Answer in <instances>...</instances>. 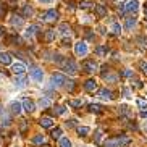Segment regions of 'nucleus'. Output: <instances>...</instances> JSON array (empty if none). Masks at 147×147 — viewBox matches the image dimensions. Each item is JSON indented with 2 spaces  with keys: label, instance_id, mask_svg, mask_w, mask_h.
<instances>
[{
  "label": "nucleus",
  "instance_id": "obj_21",
  "mask_svg": "<svg viewBox=\"0 0 147 147\" xmlns=\"http://www.w3.org/2000/svg\"><path fill=\"white\" fill-rule=\"evenodd\" d=\"M107 53H108L107 45H99V47H95V55L97 57H105Z\"/></svg>",
  "mask_w": 147,
  "mask_h": 147
},
{
  "label": "nucleus",
  "instance_id": "obj_46",
  "mask_svg": "<svg viewBox=\"0 0 147 147\" xmlns=\"http://www.w3.org/2000/svg\"><path fill=\"white\" fill-rule=\"evenodd\" d=\"M69 44H71V40H69V37H68V39H63V45H69Z\"/></svg>",
  "mask_w": 147,
  "mask_h": 147
},
{
  "label": "nucleus",
  "instance_id": "obj_33",
  "mask_svg": "<svg viewBox=\"0 0 147 147\" xmlns=\"http://www.w3.org/2000/svg\"><path fill=\"white\" fill-rule=\"evenodd\" d=\"M65 112H66L65 105H57V107H55V113H57V115H63Z\"/></svg>",
  "mask_w": 147,
  "mask_h": 147
},
{
  "label": "nucleus",
  "instance_id": "obj_45",
  "mask_svg": "<svg viewBox=\"0 0 147 147\" xmlns=\"http://www.w3.org/2000/svg\"><path fill=\"white\" fill-rule=\"evenodd\" d=\"M3 15H5V7L0 5V16H3Z\"/></svg>",
  "mask_w": 147,
  "mask_h": 147
},
{
  "label": "nucleus",
  "instance_id": "obj_1",
  "mask_svg": "<svg viewBox=\"0 0 147 147\" xmlns=\"http://www.w3.org/2000/svg\"><path fill=\"white\" fill-rule=\"evenodd\" d=\"M131 144V138L128 136H117V138L107 139L104 142V147H126Z\"/></svg>",
  "mask_w": 147,
  "mask_h": 147
},
{
  "label": "nucleus",
  "instance_id": "obj_49",
  "mask_svg": "<svg viewBox=\"0 0 147 147\" xmlns=\"http://www.w3.org/2000/svg\"><path fill=\"white\" fill-rule=\"evenodd\" d=\"M39 2H42V3H50V2H53V0H39Z\"/></svg>",
  "mask_w": 147,
  "mask_h": 147
},
{
  "label": "nucleus",
  "instance_id": "obj_24",
  "mask_svg": "<svg viewBox=\"0 0 147 147\" xmlns=\"http://www.w3.org/2000/svg\"><path fill=\"white\" fill-rule=\"evenodd\" d=\"M69 29H71V28H69L68 23H61L60 28H58V31H60L63 36H68V34H69Z\"/></svg>",
  "mask_w": 147,
  "mask_h": 147
},
{
  "label": "nucleus",
  "instance_id": "obj_39",
  "mask_svg": "<svg viewBox=\"0 0 147 147\" xmlns=\"http://www.w3.org/2000/svg\"><path fill=\"white\" fill-rule=\"evenodd\" d=\"M100 139H102V131H97L95 133V144H100Z\"/></svg>",
  "mask_w": 147,
  "mask_h": 147
},
{
  "label": "nucleus",
  "instance_id": "obj_37",
  "mask_svg": "<svg viewBox=\"0 0 147 147\" xmlns=\"http://www.w3.org/2000/svg\"><path fill=\"white\" fill-rule=\"evenodd\" d=\"M121 76H123V78H129V76H133V71H131V69H123V71H121Z\"/></svg>",
  "mask_w": 147,
  "mask_h": 147
},
{
  "label": "nucleus",
  "instance_id": "obj_4",
  "mask_svg": "<svg viewBox=\"0 0 147 147\" xmlns=\"http://www.w3.org/2000/svg\"><path fill=\"white\" fill-rule=\"evenodd\" d=\"M58 16H60V15H58L57 10H47V11L40 16V20H42V21H47V23H53V21L58 20Z\"/></svg>",
  "mask_w": 147,
  "mask_h": 147
},
{
  "label": "nucleus",
  "instance_id": "obj_41",
  "mask_svg": "<svg viewBox=\"0 0 147 147\" xmlns=\"http://www.w3.org/2000/svg\"><path fill=\"white\" fill-rule=\"evenodd\" d=\"M120 113H121V115H128V107H126V105H121V107H120Z\"/></svg>",
  "mask_w": 147,
  "mask_h": 147
},
{
  "label": "nucleus",
  "instance_id": "obj_43",
  "mask_svg": "<svg viewBox=\"0 0 147 147\" xmlns=\"http://www.w3.org/2000/svg\"><path fill=\"white\" fill-rule=\"evenodd\" d=\"M74 125H76V120H74V118H71V120L66 121V126H68V128H71V126H74Z\"/></svg>",
  "mask_w": 147,
  "mask_h": 147
},
{
  "label": "nucleus",
  "instance_id": "obj_48",
  "mask_svg": "<svg viewBox=\"0 0 147 147\" xmlns=\"http://www.w3.org/2000/svg\"><path fill=\"white\" fill-rule=\"evenodd\" d=\"M144 15H146V20H147V3L144 5Z\"/></svg>",
  "mask_w": 147,
  "mask_h": 147
},
{
  "label": "nucleus",
  "instance_id": "obj_38",
  "mask_svg": "<svg viewBox=\"0 0 147 147\" xmlns=\"http://www.w3.org/2000/svg\"><path fill=\"white\" fill-rule=\"evenodd\" d=\"M138 105L141 108H147V100L146 99H138Z\"/></svg>",
  "mask_w": 147,
  "mask_h": 147
},
{
  "label": "nucleus",
  "instance_id": "obj_18",
  "mask_svg": "<svg viewBox=\"0 0 147 147\" xmlns=\"http://www.w3.org/2000/svg\"><path fill=\"white\" fill-rule=\"evenodd\" d=\"M11 26H15V28L23 26V16L21 15H13V16H11Z\"/></svg>",
  "mask_w": 147,
  "mask_h": 147
},
{
  "label": "nucleus",
  "instance_id": "obj_8",
  "mask_svg": "<svg viewBox=\"0 0 147 147\" xmlns=\"http://www.w3.org/2000/svg\"><path fill=\"white\" fill-rule=\"evenodd\" d=\"M24 71H26V65H24V63H21V61H16V63H13V65H11V73L16 74V76L24 74Z\"/></svg>",
  "mask_w": 147,
  "mask_h": 147
},
{
  "label": "nucleus",
  "instance_id": "obj_34",
  "mask_svg": "<svg viewBox=\"0 0 147 147\" xmlns=\"http://www.w3.org/2000/svg\"><path fill=\"white\" fill-rule=\"evenodd\" d=\"M139 68H141V71H142L144 74H147V60L141 61V63H139Z\"/></svg>",
  "mask_w": 147,
  "mask_h": 147
},
{
  "label": "nucleus",
  "instance_id": "obj_10",
  "mask_svg": "<svg viewBox=\"0 0 147 147\" xmlns=\"http://www.w3.org/2000/svg\"><path fill=\"white\" fill-rule=\"evenodd\" d=\"M21 108H24L28 113H32L36 110V105H34V102L31 99H24L23 100V104H21Z\"/></svg>",
  "mask_w": 147,
  "mask_h": 147
},
{
  "label": "nucleus",
  "instance_id": "obj_5",
  "mask_svg": "<svg viewBox=\"0 0 147 147\" xmlns=\"http://www.w3.org/2000/svg\"><path fill=\"white\" fill-rule=\"evenodd\" d=\"M82 69H84L86 73L91 74V73H95V71L99 69V65H97L94 60H84L82 61Z\"/></svg>",
  "mask_w": 147,
  "mask_h": 147
},
{
  "label": "nucleus",
  "instance_id": "obj_20",
  "mask_svg": "<svg viewBox=\"0 0 147 147\" xmlns=\"http://www.w3.org/2000/svg\"><path fill=\"white\" fill-rule=\"evenodd\" d=\"M37 105H39L40 108H49L50 105H52V100L49 99V97H40L39 102H37Z\"/></svg>",
  "mask_w": 147,
  "mask_h": 147
},
{
  "label": "nucleus",
  "instance_id": "obj_9",
  "mask_svg": "<svg viewBox=\"0 0 147 147\" xmlns=\"http://www.w3.org/2000/svg\"><path fill=\"white\" fill-rule=\"evenodd\" d=\"M97 95H99L100 99H104V100H112L113 99V92L110 91V89H107V87L97 89Z\"/></svg>",
  "mask_w": 147,
  "mask_h": 147
},
{
  "label": "nucleus",
  "instance_id": "obj_13",
  "mask_svg": "<svg viewBox=\"0 0 147 147\" xmlns=\"http://www.w3.org/2000/svg\"><path fill=\"white\" fill-rule=\"evenodd\" d=\"M11 53L8 52H2L0 53V65H11Z\"/></svg>",
  "mask_w": 147,
  "mask_h": 147
},
{
  "label": "nucleus",
  "instance_id": "obj_19",
  "mask_svg": "<svg viewBox=\"0 0 147 147\" xmlns=\"http://www.w3.org/2000/svg\"><path fill=\"white\" fill-rule=\"evenodd\" d=\"M136 23H138V20H136V18L134 16H129V18H126V21H125V28L128 31H131L133 29L134 26H136Z\"/></svg>",
  "mask_w": 147,
  "mask_h": 147
},
{
  "label": "nucleus",
  "instance_id": "obj_25",
  "mask_svg": "<svg viewBox=\"0 0 147 147\" xmlns=\"http://www.w3.org/2000/svg\"><path fill=\"white\" fill-rule=\"evenodd\" d=\"M55 29H47L45 31V40H47V42H52L53 39H55Z\"/></svg>",
  "mask_w": 147,
  "mask_h": 147
},
{
  "label": "nucleus",
  "instance_id": "obj_52",
  "mask_svg": "<svg viewBox=\"0 0 147 147\" xmlns=\"http://www.w3.org/2000/svg\"><path fill=\"white\" fill-rule=\"evenodd\" d=\"M117 2H118V0H117Z\"/></svg>",
  "mask_w": 147,
  "mask_h": 147
},
{
  "label": "nucleus",
  "instance_id": "obj_7",
  "mask_svg": "<svg viewBox=\"0 0 147 147\" xmlns=\"http://www.w3.org/2000/svg\"><path fill=\"white\" fill-rule=\"evenodd\" d=\"M74 53L78 57H86L87 55V44L79 40V42L74 44Z\"/></svg>",
  "mask_w": 147,
  "mask_h": 147
},
{
  "label": "nucleus",
  "instance_id": "obj_17",
  "mask_svg": "<svg viewBox=\"0 0 147 147\" xmlns=\"http://www.w3.org/2000/svg\"><path fill=\"white\" fill-rule=\"evenodd\" d=\"M10 112L13 113V115H20V113H21V104L16 102V100L11 102V104H10Z\"/></svg>",
  "mask_w": 147,
  "mask_h": 147
},
{
  "label": "nucleus",
  "instance_id": "obj_23",
  "mask_svg": "<svg viewBox=\"0 0 147 147\" xmlns=\"http://www.w3.org/2000/svg\"><path fill=\"white\" fill-rule=\"evenodd\" d=\"M78 134L79 136H82V138H84V136H87V134L91 133V128H89V126H78Z\"/></svg>",
  "mask_w": 147,
  "mask_h": 147
},
{
  "label": "nucleus",
  "instance_id": "obj_28",
  "mask_svg": "<svg viewBox=\"0 0 147 147\" xmlns=\"http://www.w3.org/2000/svg\"><path fill=\"white\" fill-rule=\"evenodd\" d=\"M84 105V100L82 99H78V100H69V107H73V108H79Z\"/></svg>",
  "mask_w": 147,
  "mask_h": 147
},
{
  "label": "nucleus",
  "instance_id": "obj_44",
  "mask_svg": "<svg viewBox=\"0 0 147 147\" xmlns=\"http://www.w3.org/2000/svg\"><path fill=\"white\" fill-rule=\"evenodd\" d=\"M123 94H125V97H131V92H129V89H128V87H125V89H123Z\"/></svg>",
  "mask_w": 147,
  "mask_h": 147
},
{
  "label": "nucleus",
  "instance_id": "obj_3",
  "mask_svg": "<svg viewBox=\"0 0 147 147\" xmlns=\"http://www.w3.org/2000/svg\"><path fill=\"white\" fill-rule=\"evenodd\" d=\"M50 81H52V87H61L66 84V76L61 73H53Z\"/></svg>",
  "mask_w": 147,
  "mask_h": 147
},
{
  "label": "nucleus",
  "instance_id": "obj_11",
  "mask_svg": "<svg viewBox=\"0 0 147 147\" xmlns=\"http://www.w3.org/2000/svg\"><path fill=\"white\" fill-rule=\"evenodd\" d=\"M31 78L40 82L44 79V71L40 68H32V69H31Z\"/></svg>",
  "mask_w": 147,
  "mask_h": 147
},
{
  "label": "nucleus",
  "instance_id": "obj_47",
  "mask_svg": "<svg viewBox=\"0 0 147 147\" xmlns=\"http://www.w3.org/2000/svg\"><path fill=\"white\" fill-rule=\"evenodd\" d=\"M141 117H142V118H147V112H144V110H142V112H141Z\"/></svg>",
  "mask_w": 147,
  "mask_h": 147
},
{
  "label": "nucleus",
  "instance_id": "obj_26",
  "mask_svg": "<svg viewBox=\"0 0 147 147\" xmlns=\"http://www.w3.org/2000/svg\"><path fill=\"white\" fill-rule=\"evenodd\" d=\"M24 84H26V78H24L23 74H20V76L15 79V86H16V87H23Z\"/></svg>",
  "mask_w": 147,
  "mask_h": 147
},
{
  "label": "nucleus",
  "instance_id": "obj_42",
  "mask_svg": "<svg viewBox=\"0 0 147 147\" xmlns=\"http://www.w3.org/2000/svg\"><path fill=\"white\" fill-rule=\"evenodd\" d=\"M66 82H68V84H66V87H68V91L71 92L74 89V81H66Z\"/></svg>",
  "mask_w": 147,
  "mask_h": 147
},
{
  "label": "nucleus",
  "instance_id": "obj_14",
  "mask_svg": "<svg viewBox=\"0 0 147 147\" xmlns=\"http://www.w3.org/2000/svg\"><path fill=\"white\" fill-rule=\"evenodd\" d=\"M94 11H95V15H97V18H105L107 16V7H105V5H95Z\"/></svg>",
  "mask_w": 147,
  "mask_h": 147
},
{
  "label": "nucleus",
  "instance_id": "obj_16",
  "mask_svg": "<svg viewBox=\"0 0 147 147\" xmlns=\"http://www.w3.org/2000/svg\"><path fill=\"white\" fill-rule=\"evenodd\" d=\"M39 123H40L42 128H52V126H53V120L50 117H42L39 120Z\"/></svg>",
  "mask_w": 147,
  "mask_h": 147
},
{
  "label": "nucleus",
  "instance_id": "obj_27",
  "mask_svg": "<svg viewBox=\"0 0 147 147\" xmlns=\"http://www.w3.org/2000/svg\"><path fill=\"white\" fill-rule=\"evenodd\" d=\"M61 134H63V131H61V128H55V129H52V133H50V136H52L53 139H58L61 138Z\"/></svg>",
  "mask_w": 147,
  "mask_h": 147
},
{
  "label": "nucleus",
  "instance_id": "obj_30",
  "mask_svg": "<svg viewBox=\"0 0 147 147\" xmlns=\"http://www.w3.org/2000/svg\"><path fill=\"white\" fill-rule=\"evenodd\" d=\"M92 5H94L92 0H81V2H79V7H81V8H89Z\"/></svg>",
  "mask_w": 147,
  "mask_h": 147
},
{
  "label": "nucleus",
  "instance_id": "obj_12",
  "mask_svg": "<svg viewBox=\"0 0 147 147\" xmlns=\"http://www.w3.org/2000/svg\"><path fill=\"white\" fill-rule=\"evenodd\" d=\"M84 89H86L87 92H95L97 91V81H95V79H87V81L84 82Z\"/></svg>",
  "mask_w": 147,
  "mask_h": 147
},
{
  "label": "nucleus",
  "instance_id": "obj_40",
  "mask_svg": "<svg viewBox=\"0 0 147 147\" xmlns=\"http://www.w3.org/2000/svg\"><path fill=\"white\" fill-rule=\"evenodd\" d=\"M26 129H28V121L21 120V133H26Z\"/></svg>",
  "mask_w": 147,
  "mask_h": 147
},
{
  "label": "nucleus",
  "instance_id": "obj_32",
  "mask_svg": "<svg viewBox=\"0 0 147 147\" xmlns=\"http://www.w3.org/2000/svg\"><path fill=\"white\" fill-rule=\"evenodd\" d=\"M112 32H113V34H117V36L121 34V26L118 24V23H113V24H112Z\"/></svg>",
  "mask_w": 147,
  "mask_h": 147
},
{
  "label": "nucleus",
  "instance_id": "obj_35",
  "mask_svg": "<svg viewBox=\"0 0 147 147\" xmlns=\"http://www.w3.org/2000/svg\"><path fill=\"white\" fill-rule=\"evenodd\" d=\"M23 15H24V16H31V15H32V8H31L29 5H26V7H24V10H23Z\"/></svg>",
  "mask_w": 147,
  "mask_h": 147
},
{
  "label": "nucleus",
  "instance_id": "obj_6",
  "mask_svg": "<svg viewBox=\"0 0 147 147\" xmlns=\"http://www.w3.org/2000/svg\"><path fill=\"white\" fill-rule=\"evenodd\" d=\"M123 10H125L126 13H131V15L138 13V10H139V2H138V0H128Z\"/></svg>",
  "mask_w": 147,
  "mask_h": 147
},
{
  "label": "nucleus",
  "instance_id": "obj_22",
  "mask_svg": "<svg viewBox=\"0 0 147 147\" xmlns=\"http://www.w3.org/2000/svg\"><path fill=\"white\" fill-rule=\"evenodd\" d=\"M89 112L97 113V115H99V113L104 112V107H102L100 104H91V105H89Z\"/></svg>",
  "mask_w": 147,
  "mask_h": 147
},
{
  "label": "nucleus",
  "instance_id": "obj_2",
  "mask_svg": "<svg viewBox=\"0 0 147 147\" xmlns=\"http://www.w3.org/2000/svg\"><path fill=\"white\" fill-rule=\"evenodd\" d=\"M61 68H63V71L68 73V74H76V73H78V63H76L73 58H68V60L63 61Z\"/></svg>",
  "mask_w": 147,
  "mask_h": 147
},
{
  "label": "nucleus",
  "instance_id": "obj_36",
  "mask_svg": "<svg viewBox=\"0 0 147 147\" xmlns=\"http://www.w3.org/2000/svg\"><path fill=\"white\" fill-rule=\"evenodd\" d=\"M104 78H105V81H110V82H117V76H115V74H105Z\"/></svg>",
  "mask_w": 147,
  "mask_h": 147
},
{
  "label": "nucleus",
  "instance_id": "obj_50",
  "mask_svg": "<svg viewBox=\"0 0 147 147\" xmlns=\"http://www.w3.org/2000/svg\"><path fill=\"white\" fill-rule=\"evenodd\" d=\"M144 131H146V133H147V121H146V123H144Z\"/></svg>",
  "mask_w": 147,
  "mask_h": 147
},
{
  "label": "nucleus",
  "instance_id": "obj_29",
  "mask_svg": "<svg viewBox=\"0 0 147 147\" xmlns=\"http://www.w3.org/2000/svg\"><path fill=\"white\" fill-rule=\"evenodd\" d=\"M31 142L36 144V146L44 144V136H42V134H37V136H34V138H32V141H31Z\"/></svg>",
  "mask_w": 147,
  "mask_h": 147
},
{
  "label": "nucleus",
  "instance_id": "obj_31",
  "mask_svg": "<svg viewBox=\"0 0 147 147\" xmlns=\"http://www.w3.org/2000/svg\"><path fill=\"white\" fill-rule=\"evenodd\" d=\"M60 147H71V141L68 138H60Z\"/></svg>",
  "mask_w": 147,
  "mask_h": 147
},
{
  "label": "nucleus",
  "instance_id": "obj_15",
  "mask_svg": "<svg viewBox=\"0 0 147 147\" xmlns=\"http://www.w3.org/2000/svg\"><path fill=\"white\" fill-rule=\"evenodd\" d=\"M37 31H39V26H37V24H31V26L26 29L24 36H26L28 39H31V37H34V36L37 34Z\"/></svg>",
  "mask_w": 147,
  "mask_h": 147
},
{
  "label": "nucleus",
  "instance_id": "obj_51",
  "mask_svg": "<svg viewBox=\"0 0 147 147\" xmlns=\"http://www.w3.org/2000/svg\"><path fill=\"white\" fill-rule=\"evenodd\" d=\"M3 31H5V29H3V28H2V26H0V36L3 34Z\"/></svg>",
  "mask_w": 147,
  "mask_h": 147
}]
</instances>
